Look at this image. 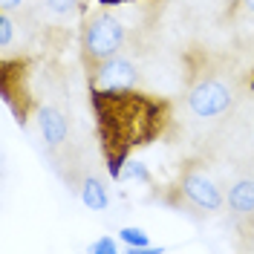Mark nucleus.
<instances>
[{
  "mask_svg": "<svg viewBox=\"0 0 254 254\" xmlns=\"http://www.w3.org/2000/svg\"><path fill=\"white\" fill-rule=\"evenodd\" d=\"M90 104L95 116L98 147L113 179H122V168L127 165L133 150L162 139L171 125V101L142 93L136 87L125 90L90 87Z\"/></svg>",
  "mask_w": 254,
  "mask_h": 254,
  "instance_id": "f257e3e1",
  "label": "nucleus"
},
{
  "mask_svg": "<svg viewBox=\"0 0 254 254\" xmlns=\"http://www.w3.org/2000/svg\"><path fill=\"white\" fill-rule=\"evenodd\" d=\"M32 61L29 58H9L3 55V64H0V93H3V101L6 107L15 113L17 125L23 127L29 122L32 110L35 107V95H32Z\"/></svg>",
  "mask_w": 254,
  "mask_h": 254,
  "instance_id": "f03ea898",
  "label": "nucleus"
},
{
  "mask_svg": "<svg viewBox=\"0 0 254 254\" xmlns=\"http://www.w3.org/2000/svg\"><path fill=\"white\" fill-rule=\"evenodd\" d=\"M122 44H125L122 20L113 17L110 12L93 15L84 26V64H87V72L95 69L98 64H104L107 58L119 55Z\"/></svg>",
  "mask_w": 254,
  "mask_h": 254,
  "instance_id": "7ed1b4c3",
  "label": "nucleus"
},
{
  "mask_svg": "<svg viewBox=\"0 0 254 254\" xmlns=\"http://www.w3.org/2000/svg\"><path fill=\"white\" fill-rule=\"evenodd\" d=\"M188 107L199 119H214L231 107V90L217 78H202L188 93Z\"/></svg>",
  "mask_w": 254,
  "mask_h": 254,
  "instance_id": "20e7f679",
  "label": "nucleus"
},
{
  "mask_svg": "<svg viewBox=\"0 0 254 254\" xmlns=\"http://www.w3.org/2000/svg\"><path fill=\"white\" fill-rule=\"evenodd\" d=\"M179 190H182L196 208H202V211H220L222 208L220 188H217L196 165H188V168L182 171V176H179Z\"/></svg>",
  "mask_w": 254,
  "mask_h": 254,
  "instance_id": "39448f33",
  "label": "nucleus"
},
{
  "mask_svg": "<svg viewBox=\"0 0 254 254\" xmlns=\"http://www.w3.org/2000/svg\"><path fill=\"white\" fill-rule=\"evenodd\" d=\"M136 66L127 61V58H119L113 55L104 64H98L95 69L87 72V81L90 87H98V90H125V87H136Z\"/></svg>",
  "mask_w": 254,
  "mask_h": 254,
  "instance_id": "423d86ee",
  "label": "nucleus"
},
{
  "mask_svg": "<svg viewBox=\"0 0 254 254\" xmlns=\"http://www.w3.org/2000/svg\"><path fill=\"white\" fill-rule=\"evenodd\" d=\"M38 127H41V133H44V142L49 147H58V144L66 142V119H64V113L58 107H52V104H44V107H38Z\"/></svg>",
  "mask_w": 254,
  "mask_h": 254,
  "instance_id": "0eeeda50",
  "label": "nucleus"
},
{
  "mask_svg": "<svg viewBox=\"0 0 254 254\" xmlns=\"http://www.w3.org/2000/svg\"><path fill=\"white\" fill-rule=\"evenodd\" d=\"M228 205L234 208L237 214H254V182L252 179H243V182H237L231 188Z\"/></svg>",
  "mask_w": 254,
  "mask_h": 254,
  "instance_id": "6e6552de",
  "label": "nucleus"
},
{
  "mask_svg": "<svg viewBox=\"0 0 254 254\" xmlns=\"http://www.w3.org/2000/svg\"><path fill=\"white\" fill-rule=\"evenodd\" d=\"M81 199H84V205L90 208V211H104L107 208V190H104V185L98 182V179H84V185H81Z\"/></svg>",
  "mask_w": 254,
  "mask_h": 254,
  "instance_id": "1a4fd4ad",
  "label": "nucleus"
},
{
  "mask_svg": "<svg viewBox=\"0 0 254 254\" xmlns=\"http://www.w3.org/2000/svg\"><path fill=\"white\" fill-rule=\"evenodd\" d=\"M119 237L125 240L127 246H133V249H150V237H147L144 228H133V225H127V228L119 231Z\"/></svg>",
  "mask_w": 254,
  "mask_h": 254,
  "instance_id": "9d476101",
  "label": "nucleus"
},
{
  "mask_svg": "<svg viewBox=\"0 0 254 254\" xmlns=\"http://www.w3.org/2000/svg\"><path fill=\"white\" fill-rule=\"evenodd\" d=\"M122 179H142V182H150V174L142 162H127L122 168Z\"/></svg>",
  "mask_w": 254,
  "mask_h": 254,
  "instance_id": "9b49d317",
  "label": "nucleus"
},
{
  "mask_svg": "<svg viewBox=\"0 0 254 254\" xmlns=\"http://www.w3.org/2000/svg\"><path fill=\"white\" fill-rule=\"evenodd\" d=\"M12 17H9V12L6 9H0V49H9V44H12Z\"/></svg>",
  "mask_w": 254,
  "mask_h": 254,
  "instance_id": "f8f14e48",
  "label": "nucleus"
},
{
  "mask_svg": "<svg viewBox=\"0 0 254 254\" xmlns=\"http://www.w3.org/2000/svg\"><path fill=\"white\" fill-rule=\"evenodd\" d=\"M47 6L55 15H69V12L81 9V0H47Z\"/></svg>",
  "mask_w": 254,
  "mask_h": 254,
  "instance_id": "ddd939ff",
  "label": "nucleus"
},
{
  "mask_svg": "<svg viewBox=\"0 0 254 254\" xmlns=\"http://www.w3.org/2000/svg\"><path fill=\"white\" fill-rule=\"evenodd\" d=\"M90 252H98V254H116V243H113V237H104V240H98L95 246H90Z\"/></svg>",
  "mask_w": 254,
  "mask_h": 254,
  "instance_id": "4468645a",
  "label": "nucleus"
},
{
  "mask_svg": "<svg viewBox=\"0 0 254 254\" xmlns=\"http://www.w3.org/2000/svg\"><path fill=\"white\" fill-rule=\"evenodd\" d=\"M20 3H23V0H0V9H6V12H9V9H17Z\"/></svg>",
  "mask_w": 254,
  "mask_h": 254,
  "instance_id": "2eb2a0df",
  "label": "nucleus"
},
{
  "mask_svg": "<svg viewBox=\"0 0 254 254\" xmlns=\"http://www.w3.org/2000/svg\"><path fill=\"white\" fill-rule=\"evenodd\" d=\"M237 6H243V12H249V15H254V0H240Z\"/></svg>",
  "mask_w": 254,
  "mask_h": 254,
  "instance_id": "dca6fc26",
  "label": "nucleus"
},
{
  "mask_svg": "<svg viewBox=\"0 0 254 254\" xmlns=\"http://www.w3.org/2000/svg\"><path fill=\"white\" fill-rule=\"evenodd\" d=\"M95 3H101V6H119V3H133V0H95Z\"/></svg>",
  "mask_w": 254,
  "mask_h": 254,
  "instance_id": "f3484780",
  "label": "nucleus"
},
{
  "mask_svg": "<svg viewBox=\"0 0 254 254\" xmlns=\"http://www.w3.org/2000/svg\"><path fill=\"white\" fill-rule=\"evenodd\" d=\"M231 3H240V0H231Z\"/></svg>",
  "mask_w": 254,
  "mask_h": 254,
  "instance_id": "a211bd4d",
  "label": "nucleus"
}]
</instances>
